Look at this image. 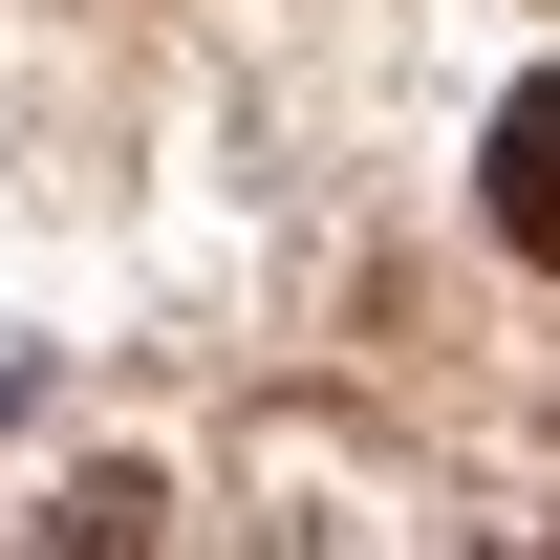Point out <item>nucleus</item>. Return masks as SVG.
Segmentation results:
<instances>
[{"mask_svg":"<svg viewBox=\"0 0 560 560\" xmlns=\"http://www.w3.org/2000/svg\"><path fill=\"white\" fill-rule=\"evenodd\" d=\"M475 215L560 280V66H539V86H495V130H475Z\"/></svg>","mask_w":560,"mask_h":560,"instance_id":"1","label":"nucleus"},{"mask_svg":"<svg viewBox=\"0 0 560 560\" xmlns=\"http://www.w3.org/2000/svg\"><path fill=\"white\" fill-rule=\"evenodd\" d=\"M44 560H151V475H86L66 517H44Z\"/></svg>","mask_w":560,"mask_h":560,"instance_id":"2","label":"nucleus"}]
</instances>
